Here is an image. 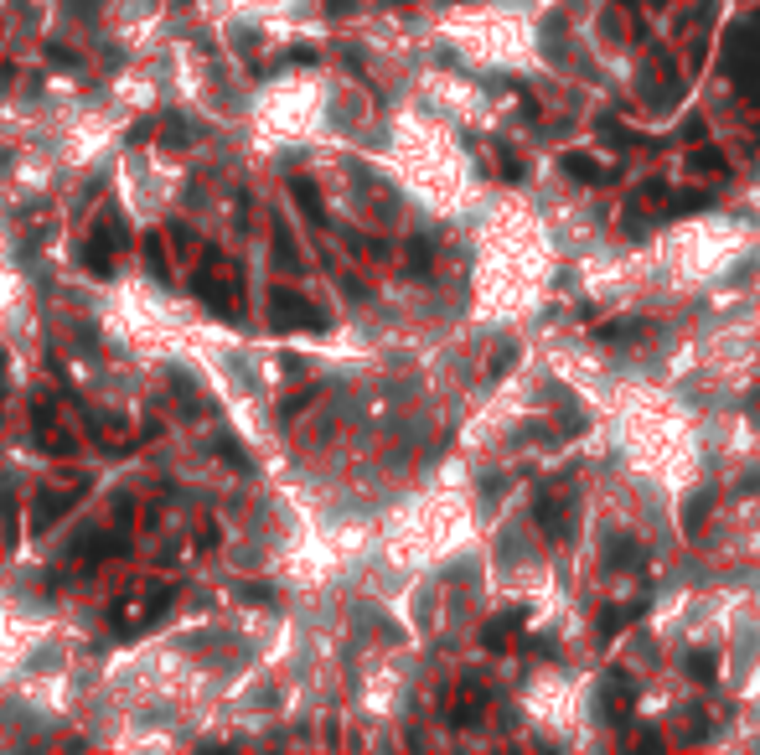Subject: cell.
Returning <instances> with one entry per match:
<instances>
[{
  "label": "cell",
  "instance_id": "obj_1",
  "mask_svg": "<svg viewBox=\"0 0 760 755\" xmlns=\"http://www.w3.org/2000/svg\"><path fill=\"white\" fill-rule=\"evenodd\" d=\"M192 290L218 321H238L243 316V269H238V259L202 254L197 275H192Z\"/></svg>",
  "mask_w": 760,
  "mask_h": 755
},
{
  "label": "cell",
  "instance_id": "obj_2",
  "mask_svg": "<svg viewBox=\"0 0 760 755\" xmlns=\"http://www.w3.org/2000/svg\"><path fill=\"white\" fill-rule=\"evenodd\" d=\"M125 244H130V228H125V218H119V207L104 202V213L94 218V228H88L83 249H78V264H83L94 280H109V275H114V259L125 254Z\"/></svg>",
  "mask_w": 760,
  "mask_h": 755
},
{
  "label": "cell",
  "instance_id": "obj_3",
  "mask_svg": "<svg viewBox=\"0 0 760 755\" xmlns=\"http://www.w3.org/2000/svg\"><path fill=\"white\" fill-rule=\"evenodd\" d=\"M171 600H176L171 585H140V590L119 595L114 606H109V626H114V631H145L150 621H161V616L171 611Z\"/></svg>",
  "mask_w": 760,
  "mask_h": 755
},
{
  "label": "cell",
  "instance_id": "obj_4",
  "mask_svg": "<svg viewBox=\"0 0 760 755\" xmlns=\"http://www.w3.org/2000/svg\"><path fill=\"white\" fill-rule=\"evenodd\" d=\"M88 497V481H68V487H42L32 497V518H26V533L32 538H47V528H57L68 512Z\"/></svg>",
  "mask_w": 760,
  "mask_h": 755
},
{
  "label": "cell",
  "instance_id": "obj_5",
  "mask_svg": "<svg viewBox=\"0 0 760 755\" xmlns=\"http://www.w3.org/2000/svg\"><path fill=\"white\" fill-rule=\"evenodd\" d=\"M269 321H275L280 331H321V326H326V316H321L316 306H306L300 295H290V290L269 295Z\"/></svg>",
  "mask_w": 760,
  "mask_h": 755
},
{
  "label": "cell",
  "instance_id": "obj_6",
  "mask_svg": "<svg viewBox=\"0 0 760 755\" xmlns=\"http://www.w3.org/2000/svg\"><path fill=\"white\" fill-rule=\"evenodd\" d=\"M32 425H37V445L47 450V456H57V461L78 456V435H73V430H63V419H57L47 404H37V409H32Z\"/></svg>",
  "mask_w": 760,
  "mask_h": 755
},
{
  "label": "cell",
  "instance_id": "obj_7",
  "mask_svg": "<svg viewBox=\"0 0 760 755\" xmlns=\"http://www.w3.org/2000/svg\"><path fill=\"white\" fill-rule=\"evenodd\" d=\"M290 192H295V202L306 207V213H311L316 223L326 218V202H321V192H316V181H311V176H290Z\"/></svg>",
  "mask_w": 760,
  "mask_h": 755
},
{
  "label": "cell",
  "instance_id": "obj_8",
  "mask_svg": "<svg viewBox=\"0 0 760 755\" xmlns=\"http://www.w3.org/2000/svg\"><path fill=\"white\" fill-rule=\"evenodd\" d=\"M275 264L280 269H300V249H295V238L285 223H275Z\"/></svg>",
  "mask_w": 760,
  "mask_h": 755
},
{
  "label": "cell",
  "instance_id": "obj_9",
  "mask_svg": "<svg viewBox=\"0 0 760 755\" xmlns=\"http://www.w3.org/2000/svg\"><path fill=\"white\" fill-rule=\"evenodd\" d=\"M145 254H150V269H156V280H166L171 269H166V249H161V233H150V238H145Z\"/></svg>",
  "mask_w": 760,
  "mask_h": 755
}]
</instances>
